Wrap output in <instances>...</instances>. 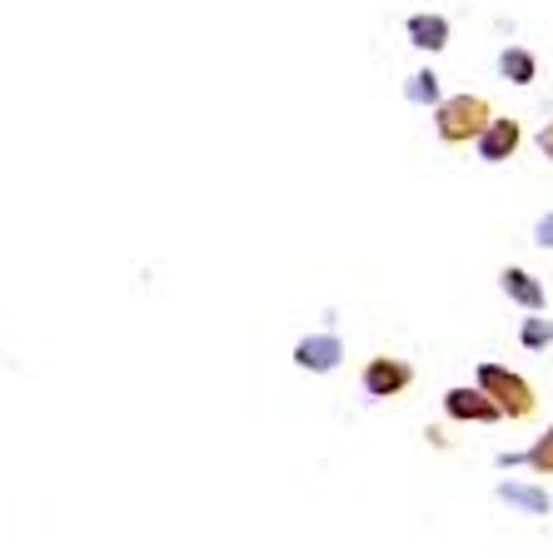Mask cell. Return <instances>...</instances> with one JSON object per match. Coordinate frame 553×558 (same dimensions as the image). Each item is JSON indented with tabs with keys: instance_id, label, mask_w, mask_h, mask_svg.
<instances>
[{
	"instance_id": "cell-11",
	"label": "cell",
	"mask_w": 553,
	"mask_h": 558,
	"mask_svg": "<svg viewBox=\"0 0 553 558\" xmlns=\"http://www.w3.org/2000/svg\"><path fill=\"white\" fill-rule=\"evenodd\" d=\"M524 459H529V469H533V474L553 478V429H543L539 439H533V449L524 453Z\"/></svg>"
},
{
	"instance_id": "cell-6",
	"label": "cell",
	"mask_w": 553,
	"mask_h": 558,
	"mask_svg": "<svg viewBox=\"0 0 553 558\" xmlns=\"http://www.w3.org/2000/svg\"><path fill=\"white\" fill-rule=\"evenodd\" d=\"M339 360H345V344H339L335 335H310V339H300V349H294V364H300V369H314V374H329Z\"/></svg>"
},
{
	"instance_id": "cell-10",
	"label": "cell",
	"mask_w": 553,
	"mask_h": 558,
	"mask_svg": "<svg viewBox=\"0 0 553 558\" xmlns=\"http://www.w3.org/2000/svg\"><path fill=\"white\" fill-rule=\"evenodd\" d=\"M498 499L519 504V509H529V513H549V494H543V488H529V484H498Z\"/></svg>"
},
{
	"instance_id": "cell-1",
	"label": "cell",
	"mask_w": 553,
	"mask_h": 558,
	"mask_svg": "<svg viewBox=\"0 0 553 558\" xmlns=\"http://www.w3.org/2000/svg\"><path fill=\"white\" fill-rule=\"evenodd\" d=\"M489 120H494V110H489L484 95H454V100H438V110H434V130L444 145L479 140L489 130Z\"/></svg>"
},
{
	"instance_id": "cell-12",
	"label": "cell",
	"mask_w": 553,
	"mask_h": 558,
	"mask_svg": "<svg viewBox=\"0 0 553 558\" xmlns=\"http://www.w3.org/2000/svg\"><path fill=\"white\" fill-rule=\"evenodd\" d=\"M409 100H419V105H434L438 100V75L434 70H424V75H414V85H409Z\"/></svg>"
},
{
	"instance_id": "cell-2",
	"label": "cell",
	"mask_w": 553,
	"mask_h": 558,
	"mask_svg": "<svg viewBox=\"0 0 553 558\" xmlns=\"http://www.w3.org/2000/svg\"><path fill=\"white\" fill-rule=\"evenodd\" d=\"M479 389H484L498 404V414H508V418H529L533 404H539V399H533V384L524 379V374L504 369V364H479Z\"/></svg>"
},
{
	"instance_id": "cell-14",
	"label": "cell",
	"mask_w": 553,
	"mask_h": 558,
	"mask_svg": "<svg viewBox=\"0 0 553 558\" xmlns=\"http://www.w3.org/2000/svg\"><path fill=\"white\" fill-rule=\"evenodd\" d=\"M539 150H543V160L553 165V120H549V125L539 130Z\"/></svg>"
},
{
	"instance_id": "cell-15",
	"label": "cell",
	"mask_w": 553,
	"mask_h": 558,
	"mask_svg": "<svg viewBox=\"0 0 553 558\" xmlns=\"http://www.w3.org/2000/svg\"><path fill=\"white\" fill-rule=\"evenodd\" d=\"M539 244H543V250H553V215H543V220H539Z\"/></svg>"
},
{
	"instance_id": "cell-5",
	"label": "cell",
	"mask_w": 553,
	"mask_h": 558,
	"mask_svg": "<svg viewBox=\"0 0 553 558\" xmlns=\"http://www.w3.org/2000/svg\"><path fill=\"white\" fill-rule=\"evenodd\" d=\"M519 145H524L519 120H489V130L479 135V155H484L489 165L514 160V155H519Z\"/></svg>"
},
{
	"instance_id": "cell-7",
	"label": "cell",
	"mask_w": 553,
	"mask_h": 558,
	"mask_svg": "<svg viewBox=\"0 0 553 558\" xmlns=\"http://www.w3.org/2000/svg\"><path fill=\"white\" fill-rule=\"evenodd\" d=\"M498 279H504V294H508V300L524 304L529 314H539V310H543V300H549V294H543V284L529 275V269H504Z\"/></svg>"
},
{
	"instance_id": "cell-8",
	"label": "cell",
	"mask_w": 553,
	"mask_h": 558,
	"mask_svg": "<svg viewBox=\"0 0 553 558\" xmlns=\"http://www.w3.org/2000/svg\"><path fill=\"white\" fill-rule=\"evenodd\" d=\"M409 40H414L419 50H444L449 46V21H444V15H414V21H409Z\"/></svg>"
},
{
	"instance_id": "cell-4",
	"label": "cell",
	"mask_w": 553,
	"mask_h": 558,
	"mask_svg": "<svg viewBox=\"0 0 553 558\" xmlns=\"http://www.w3.org/2000/svg\"><path fill=\"white\" fill-rule=\"evenodd\" d=\"M444 409H449L454 418H464V424H494V418H504L498 414V404L479 389V384H473V389H464V384L459 389H449V395H444Z\"/></svg>"
},
{
	"instance_id": "cell-9",
	"label": "cell",
	"mask_w": 553,
	"mask_h": 558,
	"mask_svg": "<svg viewBox=\"0 0 553 558\" xmlns=\"http://www.w3.org/2000/svg\"><path fill=\"white\" fill-rule=\"evenodd\" d=\"M498 70H504V75H508V81H514V85H529L533 75H539V65H533V56H529V50H519V46H508L504 56H498Z\"/></svg>"
},
{
	"instance_id": "cell-3",
	"label": "cell",
	"mask_w": 553,
	"mask_h": 558,
	"mask_svg": "<svg viewBox=\"0 0 553 558\" xmlns=\"http://www.w3.org/2000/svg\"><path fill=\"white\" fill-rule=\"evenodd\" d=\"M414 384V369L404 360H389V354H380V360H369L364 364V395L369 399H394V395H404Z\"/></svg>"
},
{
	"instance_id": "cell-13",
	"label": "cell",
	"mask_w": 553,
	"mask_h": 558,
	"mask_svg": "<svg viewBox=\"0 0 553 558\" xmlns=\"http://www.w3.org/2000/svg\"><path fill=\"white\" fill-rule=\"evenodd\" d=\"M553 339V319H539V314H533L529 325H524V344L529 349H543Z\"/></svg>"
}]
</instances>
